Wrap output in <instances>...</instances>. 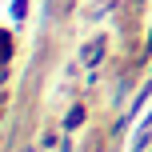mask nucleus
<instances>
[{"label":"nucleus","instance_id":"1","mask_svg":"<svg viewBox=\"0 0 152 152\" xmlns=\"http://www.w3.org/2000/svg\"><path fill=\"white\" fill-rule=\"evenodd\" d=\"M80 120H84V108H72V112H68V128H76Z\"/></svg>","mask_w":152,"mask_h":152}]
</instances>
